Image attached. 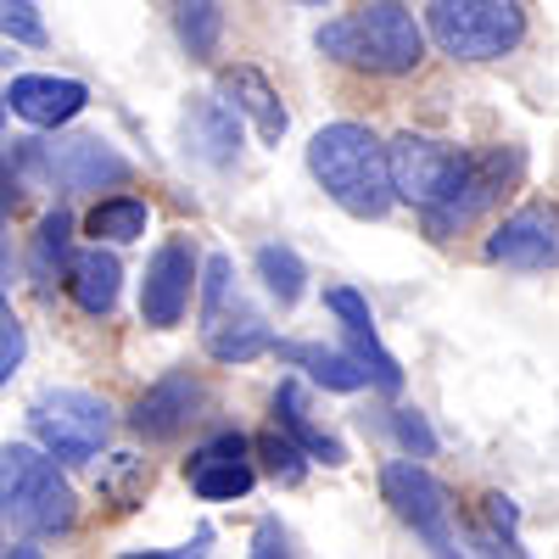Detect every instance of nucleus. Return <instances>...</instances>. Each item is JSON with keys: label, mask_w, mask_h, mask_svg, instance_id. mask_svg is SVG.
<instances>
[{"label": "nucleus", "mask_w": 559, "mask_h": 559, "mask_svg": "<svg viewBox=\"0 0 559 559\" xmlns=\"http://www.w3.org/2000/svg\"><path fill=\"white\" fill-rule=\"evenodd\" d=\"M308 174L324 185L342 213L353 218H381L397 197L392 185V152L358 123H331L308 140Z\"/></svg>", "instance_id": "f257e3e1"}, {"label": "nucleus", "mask_w": 559, "mask_h": 559, "mask_svg": "<svg viewBox=\"0 0 559 559\" xmlns=\"http://www.w3.org/2000/svg\"><path fill=\"white\" fill-rule=\"evenodd\" d=\"M319 51L369 73H414L426 57V34L403 0H364L353 17L319 28Z\"/></svg>", "instance_id": "f03ea898"}, {"label": "nucleus", "mask_w": 559, "mask_h": 559, "mask_svg": "<svg viewBox=\"0 0 559 559\" xmlns=\"http://www.w3.org/2000/svg\"><path fill=\"white\" fill-rule=\"evenodd\" d=\"M51 459L34 448L0 453V503H7V521L34 532V537H51V532L73 526V487L62 481V471Z\"/></svg>", "instance_id": "7ed1b4c3"}, {"label": "nucleus", "mask_w": 559, "mask_h": 559, "mask_svg": "<svg viewBox=\"0 0 559 559\" xmlns=\"http://www.w3.org/2000/svg\"><path fill=\"white\" fill-rule=\"evenodd\" d=\"M426 23H431V39L459 62H492L503 51H515L526 34L515 0H431Z\"/></svg>", "instance_id": "20e7f679"}, {"label": "nucleus", "mask_w": 559, "mask_h": 559, "mask_svg": "<svg viewBox=\"0 0 559 559\" xmlns=\"http://www.w3.org/2000/svg\"><path fill=\"white\" fill-rule=\"evenodd\" d=\"M28 426H34V442L45 453H57L62 464H79V459H96L107 448V431H112V414L102 397L90 392H39L34 408H28Z\"/></svg>", "instance_id": "39448f33"}, {"label": "nucleus", "mask_w": 559, "mask_h": 559, "mask_svg": "<svg viewBox=\"0 0 559 559\" xmlns=\"http://www.w3.org/2000/svg\"><path fill=\"white\" fill-rule=\"evenodd\" d=\"M386 152H392V185H397V197L414 202L419 213H431L437 202H448V191H453L459 174H464V157L448 152L442 140H426V134H397Z\"/></svg>", "instance_id": "423d86ee"}, {"label": "nucleus", "mask_w": 559, "mask_h": 559, "mask_svg": "<svg viewBox=\"0 0 559 559\" xmlns=\"http://www.w3.org/2000/svg\"><path fill=\"white\" fill-rule=\"evenodd\" d=\"M521 174V157L515 152H487V157H464V174H459V185L448 191V202H437L431 213H426V229L431 236H459L464 224H476L492 202H498V191L509 179Z\"/></svg>", "instance_id": "0eeeda50"}, {"label": "nucleus", "mask_w": 559, "mask_h": 559, "mask_svg": "<svg viewBox=\"0 0 559 559\" xmlns=\"http://www.w3.org/2000/svg\"><path fill=\"white\" fill-rule=\"evenodd\" d=\"M381 492L397 509V521H408L437 554H453V526H448V492L431 481V471H419L414 459H397L381 471Z\"/></svg>", "instance_id": "6e6552de"}, {"label": "nucleus", "mask_w": 559, "mask_h": 559, "mask_svg": "<svg viewBox=\"0 0 559 559\" xmlns=\"http://www.w3.org/2000/svg\"><path fill=\"white\" fill-rule=\"evenodd\" d=\"M554 258H559V213L548 202L509 213L487 236V263H503V269H548Z\"/></svg>", "instance_id": "1a4fd4ad"}, {"label": "nucleus", "mask_w": 559, "mask_h": 559, "mask_svg": "<svg viewBox=\"0 0 559 559\" xmlns=\"http://www.w3.org/2000/svg\"><path fill=\"white\" fill-rule=\"evenodd\" d=\"M191 286H197V252L191 241H168L157 247V258L146 263V286H140V319L168 331L191 308Z\"/></svg>", "instance_id": "9d476101"}, {"label": "nucleus", "mask_w": 559, "mask_h": 559, "mask_svg": "<svg viewBox=\"0 0 559 559\" xmlns=\"http://www.w3.org/2000/svg\"><path fill=\"white\" fill-rule=\"evenodd\" d=\"M39 163L57 185L68 191H102V185H123L129 179V163L107 146V140H51V146H39Z\"/></svg>", "instance_id": "9b49d317"}, {"label": "nucleus", "mask_w": 559, "mask_h": 559, "mask_svg": "<svg viewBox=\"0 0 559 559\" xmlns=\"http://www.w3.org/2000/svg\"><path fill=\"white\" fill-rule=\"evenodd\" d=\"M84 84L79 79H51V73H23V79H12L7 84V107L23 118V123H34V129H57V123H68V118H79L84 112Z\"/></svg>", "instance_id": "f8f14e48"}, {"label": "nucleus", "mask_w": 559, "mask_h": 559, "mask_svg": "<svg viewBox=\"0 0 559 559\" xmlns=\"http://www.w3.org/2000/svg\"><path fill=\"white\" fill-rule=\"evenodd\" d=\"M185 481H191L202 498H241L252 492V459H247V437H213L207 448L191 453L185 464Z\"/></svg>", "instance_id": "ddd939ff"}, {"label": "nucleus", "mask_w": 559, "mask_h": 559, "mask_svg": "<svg viewBox=\"0 0 559 559\" xmlns=\"http://www.w3.org/2000/svg\"><path fill=\"white\" fill-rule=\"evenodd\" d=\"M324 308H331V313L342 319L347 347L369 364V376H376V386L397 392V386H403V369H397V358L381 347V336H376V319H369V302H364L353 286H336V292H324Z\"/></svg>", "instance_id": "4468645a"}, {"label": "nucleus", "mask_w": 559, "mask_h": 559, "mask_svg": "<svg viewBox=\"0 0 559 559\" xmlns=\"http://www.w3.org/2000/svg\"><path fill=\"white\" fill-rule=\"evenodd\" d=\"M197 381L191 376H168L163 386H152L146 397H140V408H134V431L140 437H179L185 426H191V408H197Z\"/></svg>", "instance_id": "2eb2a0df"}, {"label": "nucleus", "mask_w": 559, "mask_h": 559, "mask_svg": "<svg viewBox=\"0 0 559 559\" xmlns=\"http://www.w3.org/2000/svg\"><path fill=\"white\" fill-rule=\"evenodd\" d=\"M218 90L229 96V107L247 112V118L258 123V134L269 140V146H274L280 134H286V107L274 102V90H269L263 73H252V68H229V73L218 79Z\"/></svg>", "instance_id": "dca6fc26"}, {"label": "nucleus", "mask_w": 559, "mask_h": 559, "mask_svg": "<svg viewBox=\"0 0 559 559\" xmlns=\"http://www.w3.org/2000/svg\"><path fill=\"white\" fill-rule=\"evenodd\" d=\"M118 280H123L118 258L96 247V252L73 258V269H68V292H73V302H79L84 313H112V302H118Z\"/></svg>", "instance_id": "f3484780"}, {"label": "nucleus", "mask_w": 559, "mask_h": 559, "mask_svg": "<svg viewBox=\"0 0 559 559\" xmlns=\"http://www.w3.org/2000/svg\"><path fill=\"white\" fill-rule=\"evenodd\" d=\"M280 358L286 364H302L308 376L319 381V386H331V392H358L364 381H376L369 376V364L347 347V353H324V347H302V342H292V347H280Z\"/></svg>", "instance_id": "a211bd4d"}, {"label": "nucleus", "mask_w": 559, "mask_h": 559, "mask_svg": "<svg viewBox=\"0 0 559 559\" xmlns=\"http://www.w3.org/2000/svg\"><path fill=\"white\" fill-rule=\"evenodd\" d=\"M269 347H274L269 342V324L258 313H236V319H213L207 324V353L218 364H247V358H258Z\"/></svg>", "instance_id": "6ab92c4d"}, {"label": "nucleus", "mask_w": 559, "mask_h": 559, "mask_svg": "<svg viewBox=\"0 0 559 559\" xmlns=\"http://www.w3.org/2000/svg\"><path fill=\"white\" fill-rule=\"evenodd\" d=\"M274 414H280V426H286V431H292V437H297V442H302V448L313 453V459H324V464H342V459H347L336 437H324V431H313V426H308V408H302V392H297L292 381L280 386V392H274Z\"/></svg>", "instance_id": "aec40b11"}, {"label": "nucleus", "mask_w": 559, "mask_h": 559, "mask_svg": "<svg viewBox=\"0 0 559 559\" xmlns=\"http://www.w3.org/2000/svg\"><path fill=\"white\" fill-rule=\"evenodd\" d=\"M84 229L96 241H140V236H146V202H134V197L96 202V213H90Z\"/></svg>", "instance_id": "412c9836"}, {"label": "nucleus", "mask_w": 559, "mask_h": 559, "mask_svg": "<svg viewBox=\"0 0 559 559\" xmlns=\"http://www.w3.org/2000/svg\"><path fill=\"white\" fill-rule=\"evenodd\" d=\"M258 274H263V286H269V297H280V302H297L302 297V258L292 252V247H263L258 252Z\"/></svg>", "instance_id": "4be33fe9"}, {"label": "nucleus", "mask_w": 559, "mask_h": 559, "mask_svg": "<svg viewBox=\"0 0 559 559\" xmlns=\"http://www.w3.org/2000/svg\"><path fill=\"white\" fill-rule=\"evenodd\" d=\"M146 481H152V471H146V459H134V453H112L107 471H102V492L112 503H134L146 492Z\"/></svg>", "instance_id": "5701e85b"}, {"label": "nucleus", "mask_w": 559, "mask_h": 559, "mask_svg": "<svg viewBox=\"0 0 559 559\" xmlns=\"http://www.w3.org/2000/svg\"><path fill=\"white\" fill-rule=\"evenodd\" d=\"M68 213H51V218H45L39 224V241H34V269L39 274H51V269H62L68 263Z\"/></svg>", "instance_id": "b1692460"}, {"label": "nucleus", "mask_w": 559, "mask_h": 559, "mask_svg": "<svg viewBox=\"0 0 559 559\" xmlns=\"http://www.w3.org/2000/svg\"><path fill=\"white\" fill-rule=\"evenodd\" d=\"M218 0H191L185 7V17H179V34H185V45H191L197 57H207L213 51V34H218Z\"/></svg>", "instance_id": "393cba45"}, {"label": "nucleus", "mask_w": 559, "mask_h": 559, "mask_svg": "<svg viewBox=\"0 0 559 559\" xmlns=\"http://www.w3.org/2000/svg\"><path fill=\"white\" fill-rule=\"evenodd\" d=\"M258 453L269 459V476H274V481H286V487H292V481H302V453H297L286 437H263V442H258Z\"/></svg>", "instance_id": "a878e982"}, {"label": "nucleus", "mask_w": 559, "mask_h": 559, "mask_svg": "<svg viewBox=\"0 0 559 559\" xmlns=\"http://www.w3.org/2000/svg\"><path fill=\"white\" fill-rule=\"evenodd\" d=\"M0 7H7V34H12V39L45 45V28H39V17H34V0H0Z\"/></svg>", "instance_id": "bb28decb"}, {"label": "nucleus", "mask_w": 559, "mask_h": 559, "mask_svg": "<svg viewBox=\"0 0 559 559\" xmlns=\"http://www.w3.org/2000/svg\"><path fill=\"white\" fill-rule=\"evenodd\" d=\"M17 364H23V324L12 319V308H7V319H0V376H17Z\"/></svg>", "instance_id": "cd10ccee"}, {"label": "nucleus", "mask_w": 559, "mask_h": 559, "mask_svg": "<svg viewBox=\"0 0 559 559\" xmlns=\"http://www.w3.org/2000/svg\"><path fill=\"white\" fill-rule=\"evenodd\" d=\"M397 437H403L408 448H419V453H431V431H426V426H419V419H414V414H397Z\"/></svg>", "instance_id": "c85d7f7f"}, {"label": "nucleus", "mask_w": 559, "mask_h": 559, "mask_svg": "<svg viewBox=\"0 0 559 559\" xmlns=\"http://www.w3.org/2000/svg\"><path fill=\"white\" fill-rule=\"evenodd\" d=\"M297 7H324V0H297Z\"/></svg>", "instance_id": "c756f323"}]
</instances>
